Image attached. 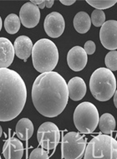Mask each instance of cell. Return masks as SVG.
Returning <instances> with one entry per match:
<instances>
[{"label": "cell", "instance_id": "obj_1", "mask_svg": "<svg viewBox=\"0 0 117 159\" xmlns=\"http://www.w3.org/2000/svg\"><path fill=\"white\" fill-rule=\"evenodd\" d=\"M68 100L67 83L59 73L45 72L35 79L32 87V101L42 116H58L65 109Z\"/></svg>", "mask_w": 117, "mask_h": 159}, {"label": "cell", "instance_id": "obj_2", "mask_svg": "<svg viewBox=\"0 0 117 159\" xmlns=\"http://www.w3.org/2000/svg\"><path fill=\"white\" fill-rule=\"evenodd\" d=\"M27 100V88L19 73L0 69V121L14 120L22 112Z\"/></svg>", "mask_w": 117, "mask_h": 159}, {"label": "cell", "instance_id": "obj_3", "mask_svg": "<svg viewBox=\"0 0 117 159\" xmlns=\"http://www.w3.org/2000/svg\"><path fill=\"white\" fill-rule=\"evenodd\" d=\"M32 61L36 70L42 73L53 71L59 61L57 46L48 39H40L33 45Z\"/></svg>", "mask_w": 117, "mask_h": 159}, {"label": "cell", "instance_id": "obj_4", "mask_svg": "<svg viewBox=\"0 0 117 159\" xmlns=\"http://www.w3.org/2000/svg\"><path fill=\"white\" fill-rule=\"evenodd\" d=\"M90 89L96 100L109 101L116 91V80L113 72L106 68L95 70L90 77Z\"/></svg>", "mask_w": 117, "mask_h": 159}, {"label": "cell", "instance_id": "obj_5", "mask_svg": "<svg viewBox=\"0 0 117 159\" xmlns=\"http://www.w3.org/2000/svg\"><path fill=\"white\" fill-rule=\"evenodd\" d=\"M84 159H117V142L109 135L100 134L86 145Z\"/></svg>", "mask_w": 117, "mask_h": 159}, {"label": "cell", "instance_id": "obj_6", "mask_svg": "<svg viewBox=\"0 0 117 159\" xmlns=\"http://www.w3.org/2000/svg\"><path fill=\"white\" fill-rule=\"evenodd\" d=\"M99 112L95 105L84 102L77 106L73 120L76 129L81 133L90 134L94 132L99 123Z\"/></svg>", "mask_w": 117, "mask_h": 159}, {"label": "cell", "instance_id": "obj_7", "mask_svg": "<svg viewBox=\"0 0 117 159\" xmlns=\"http://www.w3.org/2000/svg\"><path fill=\"white\" fill-rule=\"evenodd\" d=\"M86 145V138L79 132L66 133L61 141V158L82 159Z\"/></svg>", "mask_w": 117, "mask_h": 159}, {"label": "cell", "instance_id": "obj_8", "mask_svg": "<svg viewBox=\"0 0 117 159\" xmlns=\"http://www.w3.org/2000/svg\"><path fill=\"white\" fill-rule=\"evenodd\" d=\"M37 139L42 148L48 151L55 149L60 141V129L54 122H44L38 127Z\"/></svg>", "mask_w": 117, "mask_h": 159}, {"label": "cell", "instance_id": "obj_9", "mask_svg": "<svg viewBox=\"0 0 117 159\" xmlns=\"http://www.w3.org/2000/svg\"><path fill=\"white\" fill-rule=\"evenodd\" d=\"M44 28L47 35L50 38H59L62 35L65 28V22L62 14L52 12L45 17Z\"/></svg>", "mask_w": 117, "mask_h": 159}, {"label": "cell", "instance_id": "obj_10", "mask_svg": "<svg viewBox=\"0 0 117 159\" xmlns=\"http://www.w3.org/2000/svg\"><path fill=\"white\" fill-rule=\"evenodd\" d=\"M100 39L106 49L111 51L117 49L116 20H108L104 23L100 31Z\"/></svg>", "mask_w": 117, "mask_h": 159}, {"label": "cell", "instance_id": "obj_11", "mask_svg": "<svg viewBox=\"0 0 117 159\" xmlns=\"http://www.w3.org/2000/svg\"><path fill=\"white\" fill-rule=\"evenodd\" d=\"M19 19L25 27L28 29L34 28L40 20V10L38 6L28 2L20 8Z\"/></svg>", "mask_w": 117, "mask_h": 159}, {"label": "cell", "instance_id": "obj_12", "mask_svg": "<svg viewBox=\"0 0 117 159\" xmlns=\"http://www.w3.org/2000/svg\"><path fill=\"white\" fill-rule=\"evenodd\" d=\"M87 62V54L82 47L74 46L68 52L67 63L69 67L74 71L78 72L82 70L86 66Z\"/></svg>", "mask_w": 117, "mask_h": 159}, {"label": "cell", "instance_id": "obj_13", "mask_svg": "<svg viewBox=\"0 0 117 159\" xmlns=\"http://www.w3.org/2000/svg\"><path fill=\"white\" fill-rule=\"evenodd\" d=\"M24 151L23 143L15 137H9L3 147V154L5 159H22Z\"/></svg>", "mask_w": 117, "mask_h": 159}, {"label": "cell", "instance_id": "obj_14", "mask_svg": "<svg viewBox=\"0 0 117 159\" xmlns=\"http://www.w3.org/2000/svg\"><path fill=\"white\" fill-rule=\"evenodd\" d=\"M14 55V48L11 41L7 38L0 37V69L11 66Z\"/></svg>", "mask_w": 117, "mask_h": 159}, {"label": "cell", "instance_id": "obj_15", "mask_svg": "<svg viewBox=\"0 0 117 159\" xmlns=\"http://www.w3.org/2000/svg\"><path fill=\"white\" fill-rule=\"evenodd\" d=\"M67 86H68L69 97L74 102H78L84 98L87 91L84 80L79 76L73 77L72 79H70Z\"/></svg>", "mask_w": 117, "mask_h": 159}, {"label": "cell", "instance_id": "obj_16", "mask_svg": "<svg viewBox=\"0 0 117 159\" xmlns=\"http://www.w3.org/2000/svg\"><path fill=\"white\" fill-rule=\"evenodd\" d=\"M14 48L17 57L24 60L26 62L28 58L32 54L33 43L28 36H19L14 41Z\"/></svg>", "mask_w": 117, "mask_h": 159}, {"label": "cell", "instance_id": "obj_17", "mask_svg": "<svg viewBox=\"0 0 117 159\" xmlns=\"http://www.w3.org/2000/svg\"><path fill=\"white\" fill-rule=\"evenodd\" d=\"M34 131V126L33 122L29 118L20 119L18 121L15 129V132L19 140L22 141H28L33 136Z\"/></svg>", "mask_w": 117, "mask_h": 159}, {"label": "cell", "instance_id": "obj_18", "mask_svg": "<svg viewBox=\"0 0 117 159\" xmlns=\"http://www.w3.org/2000/svg\"><path fill=\"white\" fill-rule=\"evenodd\" d=\"M74 27L79 34H85L90 30L91 26L90 17L86 12L80 11L75 14L73 21Z\"/></svg>", "mask_w": 117, "mask_h": 159}, {"label": "cell", "instance_id": "obj_19", "mask_svg": "<svg viewBox=\"0 0 117 159\" xmlns=\"http://www.w3.org/2000/svg\"><path fill=\"white\" fill-rule=\"evenodd\" d=\"M99 127L105 135L111 134L115 129V119L111 114L105 113L99 118Z\"/></svg>", "mask_w": 117, "mask_h": 159}, {"label": "cell", "instance_id": "obj_20", "mask_svg": "<svg viewBox=\"0 0 117 159\" xmlns=\"http://www.w3.org/2000/svg\"><path fill=\"white\" fill-rule=\"evenodd\" d=\"M4 29L7 33L14 34L19 32L21 26L19 17L15 14H10L4 20Z\"/></svg>", "mask_w": 117, "mask_h": 159}, {"label": "cell", "instance_id": "obj_21", "mask_svg": "<svg viewBox=\"0 0 117 159\" xmlns=\"http://www.w3.org/2000/svg\"><path fill=\"white\" fill-rule=\"evenodd\" d=\"M87 3L98 10H103L114 6L116 3V0H87Z\"/></svg>", "mask_w": 117, "mask_h": 159}, {"label": "cell", "instance_id": "obj_22", "mask_svg": "<svg viewBox=\"0 0 117 159\" xmlns=\"http://www.w3.org/2000/svg\"><path fill=\"white\" fill-rule=\"evenodd\" d=\"M106 69L110 70V71H115L117 70V51L112 50L109 52L105 59Z\"/></svg>", "mask_w": 117, "mask_h": 159}, {"label": "cell", "instance_id": "obj_23", "mask_svg": "<svg viewBox=\"0 0 117 159\" xmlns=\"http://www.w3.org/2000/svg\"><path fill=\"white\" fill-rule=\"evenodd\" d=\"M90 20L95 27H101L103 25L104 23L106 22V14L103 10L95 9L91 14Z\"/></svg>", "mask_w": 117, "mask_h": 159}, {"label": "cell", "instance_id": "obj_24", "mask_svg": "<svg viewBox=\"0 0 117 159\" xmlns=\"http://www.w3.org/2000/svg\"><path fill=\"white\" fill-rule=\"evenodd\" d=\"M29 159H49V156L44 148H38L30 152Z\"/></svg>", "mask_w": 117, "mask_h": 159}, {"label": "cell", "instance_id": "obj_25", "mask_svg": "<svg viewBox=\"0 0 117 159\" xmlns=\"http://www.w3.org/2000/svg\"><path fill=\"white\" fill-rule=\"evenodd\" d=\"M95 49H96L95 44L92 40H89L84 44V50L87 55H93L95 52Z\"/></svg>", "mask_w": 117, "mask_h": 159}, {"label": "cell", "instance_id": "obj_26", "mask_svg": "<svg viewBox=\"0 0 117 159\" xmlns=\"http://www.w3.org/2000/svg\"><path fill=\"white\" fill-rule=\"evenodd\" d=\"M60 3L65 6H70L75 3V0H60Z\"/></svg>", "mask_w": 117, "mask_h": 159}, {"label": "cell", "instance_id": "obj_27", "mask_svg": "<svg viewBox=\"0 0 117 159\" xmlns=\"http://www.w3.org/2000/svg\"><path fill=\"white\" fill-rule=\"evenodd\" d=\"M54 3H55L54 0H45V7H47V8H50L52 6L54 5Z\"/></svg>", "mask_w": 117, "mask_h": 159}, {"label": "cell", "instance_id": "obj_28", "mask_svg": "<svg viewBox=\"0 0 117 159\" xmlns=\"http://www.w3.org/2000/svg\"><path fill=\"white\" fill-rule=\"evenodd\" d=\"M44 0H32V1H30V3H32L33 4H34V5H40L41 3H44Z\"/></svg>", "mask_w": 117, "mask_h": 159}, {"label": "cell", "instance_id": "obj_29", "mask_svg": "<svg viewBox=\"0 0 117 159\" xmlns=\"http://www.w3.org/2000/svg\"><path fill=\"white\" fill-rule=\"evenodd\" d=\"M114 105H115V107H117V93H116V91L115 92L114 94Z\"/></svg>", "mask_w": 117, "mask_h": 159}, {"label": "cell", "instance_id": "obj_30", "mask_svg": "<svg viewBox=\"0 0 117 159\" xmlns=\"http://www.w3.org/2000/svg\"><path fill=\"white\" fill-rule=\"evenodd\" d=\"M38 8H39V9H43V8H45V1H44V3H41L40 5H38Z\"/></svg>", "mask_w": 117, "mask_h": 159}, {"label": "cell", "instance_id": "obj_31", "mask_svg": "<svg viewBox=\"0 0 117 159\" xmlns=\"http://www.w3.org/2000/svg\"><path fill=\"white\" fill-rule=\"evenodd\" d=\"M2 26H3V22H2V19H1V17H0V31L2 30Z\"/></svg>", "mask_w": 117, "mask_h": 159}, {"label": "cell", "instance_id": "obj_32", "mask_svg": "<svg viewBox=\"0 0 117 159\" xmlns=\"http://www.w3.org/2000/svg\"><path fill=\"white\" fill-rule=\"evenodd\" d=\"M2 133H3V129L1 127V126H0V137H2Z\"/></svg>", "mask_w": 117, "mask_h": 159}, {"label": "cell", "instance_id": "obj_33", "mask_svg": "<svg viewBox=\"0 0 117 159\" xmlns=\"http://www.w3.org/2000/svg\"><path fill=\"white\" fill-rule=\"evenodd\" d=\"M0 159H2V158H1V156H0Z\"/></svg>", "mask_w": 117, "mask_h": 159}]
</instances>
